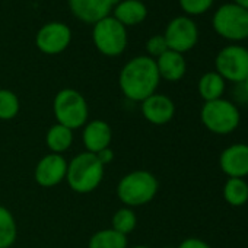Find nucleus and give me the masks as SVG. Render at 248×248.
<instances>
[{"instance_id":"nucleus-1","label":"nucleus","mask_w":248,"mask_h":248,"mask_svg":"<svg viewBox=\"0 0 248 248\" xmlns=\"http://www.w3.org/2000/svg\"><path fill=\"white\" fill-rule=\"evenodd\" d=\"M161 76L156 62L149 56H138L123 66L118 85L123 95L133 102H142L156 93Z\"/></svg>"},{"instance_id":"nucleus-2","label":"nucleus","mask_w":248,"mask_h":248,"mask_svg":"<svg viewBox=\"0 0 248 248\" xmlns=\"http://www.w3.org/2000/svg\"><path fill=\"white\" fill-rule=\"evenodd\" d=\"M159 190L158 178L145 170L132 171L117 184L118 200L126 207H139L151 203Z\"/></svg>"},{"instance_id":"nucleus-3","label":"nucleus","mask_w":248,"mask_h":248,"mask_svg":"<svg viewBox=\"0 0 248 248\" xmlns=\"http://www.w3.org/2000/svg\"><path fill=\"white\" fill-rule=\"evenodd\" d=\"M104 172L105 167L101 164L96 154L85 151L67 162L66 181L73 191L79 194H88L99 187Z\"/></svg>"},{"instance_id":"nucleus-4","label":"nucleus","mask_w":248,"mask_h":248,"mask_svg":"<svg viewBox=\"0 0 248 248\" xmlns=\"http://www.w3.org/2000/svg\"><path fill=\"white\" fill-rule=\"evenodd\" d=\"M200 121L210 133L228 136L239 127L241 111L232 101L220 98L203 104L200 109Z\"/></svg>"},{"instance_id":"nucleus-5","label":"nucleus","mask_w":248,"mask_h":248,"mask_svg":"<svg viewBox=\"0 0 248 248\" xmlns=\"http://www.w3.org/2000/svg\"><path fill=\"white\" fill-rule=\"evenodd\" d=\"M53 112L57 124H62L70 130L83 127L89 117V108L85 96L72 88H64L56 93L53 101Z\"/></svg>"},{"instance_id":"nucleus-6","label":"nucleus","mask_w":248,"mask_h":248,"mask_svg":"<svg viewBox=\"0 0 248 248\" xmlns=\"http://www.w3.org/2000/svg\"><path fill=\"white\" fill-rule=\"evenodd\" d=\"M127 31L114 16H107L96 22L92 30V41L95 48L107 56L117 57L124 53L127 47Z\"/></svg>"},{"instance_id":"nucleus-7","label":"nucleus","mask_w":248,"mask_h":248,"mask_svg":"<svg viewBox=\"0 0 248 248\" xmlns=\"http://www.w3.org/2000/svg\"><path fill=\"white\" fill-rule=\"evenodd\" d=\"M213 30L217 35L229 41L248 38V11L236 3L222 5L213 15Z\"/></svg>"},{"instance_id":"nucleus-8","label":"nucleus","mask_w":248,"mask_h":248,"mask_svg":"<svg viewBox=\"0 0 248 248\" xmlns=\"http://www.w3.org/2000/svg\"><path fill=\"white\" fill-rule=\"evenodd\" d=\"M216 73L225 80L241 83L248 76V50L242 46H228L215 59Z\"/></svg>"},{"instance_id":"nucleus-9","label":"nucleus","mask_w":248,"mask_h":248,"mask_svg":"<svg viewBox=\"0 0 248 248\" xmlns=\"http://www.w3.org/2000/svg\"><path fill=\"white\" fill-rule=\"evenodd\" d=\"M164 38L170 50L184 54L197 44L199 30L188 16H177L167 25Z\"/></svg>"},{"instance_id":"nucleus-10","label":"nucleus","mask_w":248,"mask_h":248,"mask_svg":"<svg viewBox=\"0 0 248 248\" xmlns=\"http://www.w3.org/2000/svg\"><path fill=\"white\" fill-rule=\"evenodd\" d=\"M72 43V30L63 22H48L35 35L37 48L48 56L63 53Z\"/></svg>"},{"instance_id":"nucleus-11","label":"nucleus","mask_w":248,"mask_h":248,"mask_svg":"<svg viewBox=\"0 0 248 248\" xmlns=\"http://www.w3.org/2000/svg\"><path fill=\"white\" fill-rule=\"evenodd\" d=\"M67 174V161L63 155L48 154L43 156L34 171V178L38 186L50 188L59 186L66 180Z\"/></svg>"},{"instance_id":"nucleus-12","label":"nucleus","mask_w":248,"mask_h":248,"mask_svg":"<svg viewBox=\"0 0 248 248\" xmlns=\"http://www.w3.org/2000/svg\"><path fill=\"white\" fill-rule=\"evenodd\" d=\"M219 168L228 178L248 177V143L226 146L219 155Z\"/></svg>"},{"instance_id":"nucleus-13","label":"nucleus","mask_w":248,"mask_h":248,"mask_svg":"<svg viewBox=\"0 0 248 248\" xmlns=\"http://www.w3.org/2000/svg\"><path fill=\"white\" fill-rule=\"evenodd\" d=\"M72 15L83 24L95 25L112 12L109 0H67Z\"/></svg>"},{"instance_id":"nucleus-14","label":"nucleus","mask_w":248,"mask_h":248,"mask_svg":"<svg viewBox=\"0 0 248 248\" xmlns=\"http://www.w3.org/2000/svg\"><path fill=\"white\" fill-rule=\"evenodd\" d=\"M140 104H142L143 117L146 118V121L155 124V126L168 124L175 115L174 101L164 93H154L145 101H142Z\"/></svg>"},{"instance_id":"nucleus-15","label":"nucleus","mask_w":248,"mask_h":248,"mask_svg":"<svg viewBox=\"0 0 248 248\" xmlns=\"http://www.w3.org/2000/svg\"><path fill=\"white\" fill-rule=\"evenodd\" d=\"M112 139V130L109 124L104 120H92L85 124L82 140L86 148V152L98 154L109 148Z\"/></svg>"},{"instance_id":"nucleus-16","label":"nucleus","mask_w":248,"mask_h":248,"mask_svg":"<svg viewBox=\"0 0 248 248\" xmlns=\"http://www.w3.org/2000/svg\"><path fill=\"white\" fill-rule=\"evenodd\" d=\"M112 16L123 27H135L146 19L148 8L140 0H121L112 8Z\"/></svg>"},{"instance_id":"nucleus-17","label":"nucleus","mask_w":248,"mask_h":248,"mask_svg":"<svg viewBox=\"0 0 248 248\" xmlns=\"http://www.w3.org/2000/svg\"><path fill=\"white\" fill-rule=\"evenodd\" d=\"M155 62H156V67H158L161 79H165L168 82L181 80L187 72V63H186L184 56L172 50L165 51Z\"/></svg>"},{"instance_id":"nucleus-18","label":"nucleus","mask_w":248,"mask_h":248,"mask_svg":"<svg viewBox=\"0 0 248 248\" xmlns=\"http://www.w3.org/2000/svg\"><path fill=\"white\" fill-rule=\"evenodd\" d=\"M197 89L204 102L220 99L226 89V80L216 72H207L200 78Z\"/></svg>"},{"instance_id":"nucleus-19","label":"nucleus","mask_w":248,"mask_h":248,"mask_svg":"<svg viewBox=\"0 0 248 248\" xmlns=\"http://www.w3.org/2000/svg\"><path fill=\"white\" fill-rule=\"evenodd\" d=\"M46 145L51 151V154L62 155L63 152L69 151L70 146L73 145V130L56 123L47 132Z\"/></svg>"},{"instance_id":"nucleus-20","label":"nucleus","mask_w":248,"mask_h":248,"mask_svg":"<svg viewBox=\"0 0 248 248\" xmlns=\"http://www.w3.org/2000/svg\"><path fill=\"white\" fill-rule=\"evenodd\" d=\"M223 200L232 207L248 203V183L245 178H228L223 184Z\"/></svg>"},{"instance_id":"nucleus-21","label":"nucleus","mask_w":248,"mask_h":248,"mask_svg":"<svg viewBox=\"0 0 248 248\" xmlns=\"http://www.w3.org/2000/svg\"><path fill=\"white\" fill-rule=\"evenodd\" d=\"M127 245V236L114 231L112 228L95 232L88 242V248H129Z\"/></svg>"},{"instance_id":"nucleus-22","label":"nucleus","mask_w":248,"mask_h":248,"mask_svg":"<svg viewBox=\"0 0 248 248\" xmlns=\"http://www.w3.org/2000/svg\"><path fill=\"white\" fill-rule=\"evenodd\" d=\"M18 236L16 220L9 209L0 206V248H11Z\"/></svg>"},{"instance_id":"nucleus-23","label":"nucleus","mask_w":248,"mask_h":248,"mask_svg":"<svg viewBox=\"0 0 248 248\" xmlns=\"http://www.w3.org/2000/svg\"><path fill=\"white\" fill-rule=\"evenodd\" d=\"M136 225H138V216H136L135 210L132 207H126V206L115 210V213L112 215V219H111V228L126 236L135 231Z\"/></svg>"},{"instance_id":"nucleus-24","label":"nucleus","mask_w":248,"mask_h":248,"mask_svg":"<svg viewBox=\"0 0 248 248\" xmlns=\"http://www.w3.org/2000/svg\"><path fill=\"white\" fill-rule=\"evenodd\" d=\"M21 109L19 98L11 89H0V120L9 121L18 115Z\"/></svg>"},{"instance_id":"nucleus-25","label":"nucleus","mask_w":248,"mask_h":248,"mask_svg":"<svg viewBox=\"0 0 248 248\" xmlns=\"http://www.w3.org/2000/svg\"><path fill=\"white\" fill-rule=\"evenodd\" d=\"M213 5V0H180L181 9L188 15H202L209 11Z\"/></svg>"},{"instance_id":"nucleus-26","label":"nucleus","mask_w":248,"mask_h":248,"mask_svg":"<svg viewBox=\"0 0 248 248\" xmlns=\"http://www.w3.org/2000/svg\"><path fill=\"white\" fill-rule=\"evenodd\" d=\"M168 46L167 41L164 38V35H154L146 41V51L148 56L154 60H156L159 56H162L165 51H168Z\"/></svg>"},{"instance_id":"nucleus-27","label":"nucleus","mask_w":248,"mask_h":248,"mask_svg":"<svg viewBox=\"0 0 248 248\" xmlns=\"http://www.w3.org/2000/svg\"><path fill=\"white\" fill-rule=\"evenodd\" d=\"M177 248H212V247L210 244H207L200 238H186L184 241L180 242Z\"/></svg>"},{"instance_id":"nucleus-28","label":"nucleus","mask_w":248,"mask_h":248,"mask_svg":"<svg viewBox=\"0 0 248 248\" xmlns=\"http://www.w3.org/2000/svg\"><path fill=\"white\" fill-rule=\"evenodd\" d=\"M96 156H98V159L101 161V164H102L104 167L109 165V164L114 161V152H112L109 148H107V149H104V151L98 152V154H96Z\"/></svg>"},{"instance_id":"nucleus-29","label":"nucleus","mask_w":248,"mask_h":248,"mask_svg":"<svg viewBox=\"0 0 248 248\" xmlns=\"http://www.w3.org/2000/svg\"><path fill=\"white\" fill-rule=\"evenodd\" d=\"M233 93H235V98H236V101H238V102L245 104V102L248 101V93L244 91V88H242V85H241V83H236V88H235Z\"/></svg>"},{"instance_id":"nucleus-30","label":"nucleus","mask_w":248,"mask_h":248,"mask_svg":"<svg viewBox=\"0 0 248 248\" xmlns=\"http://www.w3.org/2000/svg\"><path fill=\"white\" fill-rule=\"evenodd\" d=\"M233 2H235L238 6H241V8H244V9L248 11V0H233Z\"/></svg>"},{"instance_id":"nucleus-31","label":"nucleus","mask_w":248,"mask_h":248,"mask_svg":"<svg viewBox=\"0 0 248 248\" xmlns=\"http://www.w3.org/2000/svg\"><path fill=\"white\" fill-rule=\"evenodd\" d=\"M241 85H242L244 91H245V92L248 93V76H247V78H245V79H244V80L241 82Z\"/></svg>"},{"instance_id":"nucleus-32","label":"nucleus","mask_w":248,"mask_h":248,"mask_svg":"<svg viewBox=\"0 0 248 248\" xmlns=\"http://www.w3.org/2000/svg\"><path fill=\"white\" fill-rule=\"evenodd\" d=\"M130 248H151V247H148V245H133Z\"/></svg>"},{"instance_id":"nucleus-33","label":"nucleus","mask_w":248,"mask_h":248,"mask_svg":"<svg viewBox=\"0 0 248 248\" xmlns=\"http://www.w3.org/2000/svg\"><path fill=\"white\" fill-rule=\"evenodd\" d=\"M109 2L112 3V6H115L117 3H120V2H121V0H109Z\"/></svg>"},{"instance_id":"nucleus-34","label":"nucleus","mask_w":248,"mask_h":248,"mask_svg":"<svg viewBox=\"0 0 248 248\" xmlns=\"http://www.w3.org/2000/svg\"><path fill=\"white\" fill-rule=\"evenodd\" d=\"M170 248H171V247H170Z\"/></svg>"}]
</instances>
